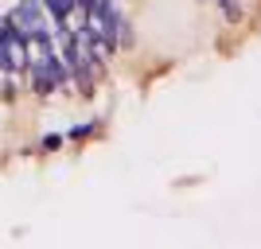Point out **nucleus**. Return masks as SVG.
I'll return each instance as SVG.
<instances>
[{
    "label": "nucleus",
    "instance_id": "nucleus-1",
    "mask_svg": "<svg viewBox=\"0 0 261 249\" xmlns=\"http://www.w3.org/2000/svg\"><path fill=\"white\" fill-rule=\"evenodd\" d=\"M12 20L20 23V32L28 35V39H39V35L51 32V27H47V16H43V0H20V8L12 12Z\"/></svg>",
    "mask_w": 261,
    "mask_h": 249
},
{
    "label": "nucleus",
    "instance_id": "nucleus-2",
    "mask_svg": "<svg viewBox=\"0 0 261 249\" xmlns=\"http://www.w3.org/2000/svg\"><path fill=\"white\" fill-rule=\"evenodd\" d=\"M43 8L51 12V20L59 23V32H55V35H59V39H63V35H70V32H66V16L74 12V0H43Z\"/></svg>",
    "mask_w": 261,
    "mask_h": 249
},
{
    "label": "nucleus",
    "instance_id": "nucleus-3",
    "mask_svg": "<svg viewBox=\"0 0 261 249\" xmlns=\"http://www.w3.org/2000/svg\"><path fill=\"white\" fill-rule=\"evenodd\" d=\"M59 144H63V136H47V141H43V148H47V152H55Z\"/></svg>",
    "mask_w": 261,
    "mask_h": 249
}]
</instances>
